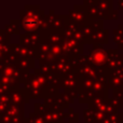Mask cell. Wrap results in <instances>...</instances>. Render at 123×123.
<instances>
[{
	"mask_svg": "<svg viewBox=\"0 0 123 123\" xmlns=\"http://www.w3.org/2000/svg\"><path fill=\"white\" fill-rule=\"evenodd\" d=\"M38 22H37V18L34 16H28L24 19V25L28 28H32V27H36Z\"/></svg>",
	"mask_w": 123,
	"mask_h": 123,
	"instance_id": "cell-1",
	"label": "cell"
}]
</instances>
